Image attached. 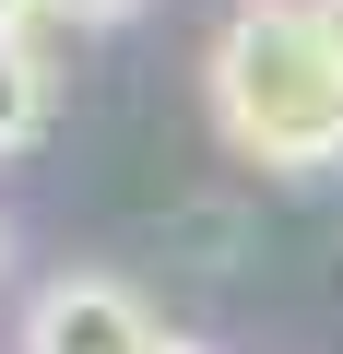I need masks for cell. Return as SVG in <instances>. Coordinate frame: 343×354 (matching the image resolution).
Wrapping results in <instances>:
<instances>
[{
  "label": "cell",
  "instance_id": "6da1fadb",
  "mask_svg": "<svg viewBox=\"0 0 343 354\" xmlns=\"http://www.w3.org/2000/svg\"><path fill=\"white\" fill-rule=\"evenodd\" d=\"M202 106L261 177L343 165V0H237L202 59Z\"/></svg>",
  "mask_w": 343,
  "mask_h": 354
},
{
  "label": "cell",
  "instance_id": "7a4b0ae2",
  "mask_svg": "<svg viewBox=\"0 0 343 354\" xmlns=\"http://www.w3.org/2000/svg\"><path fill=\"white\" fill-rule=\"evenodd\" d=\"M24 354H190V342H166V319H154L130 283L60 272V283H36V307H24Z\"/></svg>",
  "mask_w": 343,
  "mask_h": 354
},
{
  "label": "cell",
  "instance_id": "3957f363",
  "mask_svg": "<svg viewBox=\"0 0 343 354\" xmlns=\"http://www.w3.org/2000/svg\"><path fill=\"white\" fill-rule=\"evenodd\" d=\"M36 130H48V59L24 36H0V153H24Z\"/></svg>",
  "mask_w": 343,
  "mask_h": 354
},
{
  "label": "cell",
  "instance_id": "277c9868",
  "mask_svg": "<svg viewBox=\"0 0 343 354\" xmlns=\"http://www.w3.org/2000/svg\"><path fill=\"white\" fill-rule=\"evenodd\" d=\"M71 24H118V12H142V0H60Z\"/></svg>",
  "mask_w": 343,
  "mask_h": 354
},
{
  "label": "cell",
  "instance_id": "5b68a950",
  "mask_svg": "<svg viewBox=\"0 0 343 354\" xmlns=\"http://www.w3.org/2000/svg\"><path fill=\"white\" fill-rule=\"evenodd\" d=\"M36 12H60V0H0V36H24Z\"/></svg>",
  "mask_w": 343,
  "mask_h": 354
}]
</instances>
